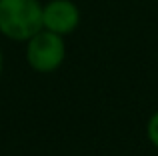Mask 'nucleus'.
<instances>
[{
    "label": "nucleus",
    "mask_w": 158,
    "mask_h": 156,
    "mask_svg": "<svg viewBox=\"0 0 158 156\" xmlns=\"http://www.w3.org/2000/svg\"><path fill=\"white\" fill-rule=\"evenodd\" d=\"M42 28V4L38 0H0V32L6 38L28 42Z\"/></svg>",
    "instance_id": "nucleus-1"
},
{
    "label": "nucleus",
    "mask_w": 158,
    "mask_h": 156,
    "mask_svg": "<svg viewBox=\"0 0 158 156\" xmlns=\"http://www.w3.org/2000/svg\"><path fill=\"white\" fill-rule=\"evenodd\" d=\"M66 58V44L64 38L56 32H50L42 28L36 32L26 44V60L30 68L36 72H54L60 68V64Z\"/></svg>",
    "instance_id": "nucleus-2"
},
{
    "label": "nucleus",
    "mask_w": 158,
    "mask_h": 156,
    "mask_svg": "<svg viewBox=\"0 0 158 156\" xmlns=\"http://www.w3.org/2000/svg\"><path fill=\"white\" fill-rule=\"evenodd\" d=\"M80 22V10L72 0H50L42 6V26L50 32L64 36L76 30Z\"/></svg>",
    "instance_id": "nucleus-3"
},
{
    "label": "nucleus",
    "mask_w": 158,
    "mask_h": 156,
    "mask_svg": "<svg viewBox=\"0 0 158 156\" xmlns=\"http://www.w3.org/2000/svg\"><path fill=\"white\" fill-rule=\"evenodd\" d=\"M146 134H148V138H150V142L158 148V112H156V114H152V118L148 120Z\"/></svg>",
    "instance_id": "nucleus-4"
},
{
    "label": "nucleus",
    "mask_w": 158,
    "mask_h": 156,
    "mask_svg": "<svg viewBox=\"0 0 158 156\" xmlns=\"http://www.w3.org/2000/svg\"><path fill=\"white\" fill-rule=\"evenodd\" d=\"M0 72H2V52H0Z\"/></svg>",
    "instance_id": "nucleus-5"
}]
</instances>
